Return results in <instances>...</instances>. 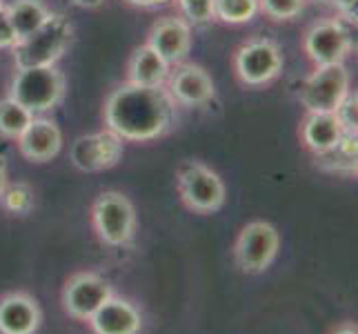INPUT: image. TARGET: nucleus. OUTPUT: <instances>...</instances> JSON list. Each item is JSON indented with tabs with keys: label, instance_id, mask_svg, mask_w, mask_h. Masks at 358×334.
I'll use <instances>...</instances> for the list:
<instances>
[{
	"label": "nucleus",
	"instance_id": "11",
	"mask_svg": "<svg viewBox=\"0 0 358 334\" xmlns=\"http://www.w3.org/2000/svg\"><path fill=\"white\" fill-rule=\"evenodd\" d=\"M122 156V139L112 130L85 134L73 141L69 158L80 172H103L114 167Z\"/></svg>",
	"mask_w": 358,
	"mask_h": 334
},
{
	"label": "nucleus",
	"instance_id": "21",
	"mask_svg": "<svg viewBox=\"0 0 358 334\" xmlns=\"http://www.w3.org/2000/svg\"><path fill=\"white\" fill-rule=\"evenodd\" d=\"M36 205L34 188L24 181L7 183L0 192V207L11 216H27Z\"/></svg>",
	"mask_w": 358,
	"mask_h": 334
},
{
	"label": "nucleus",
	"instance_id": "30",
	"mask_svg": "<svg viewBox=\"0 0 358 334\" xmlns=\"http://www.w3.org/2000/svg\"><path fill=\"white\" fill-rule=\"evenodd\" d=\"M76 7H83V9H98L103 5V0H71Z\"/></svg>",
	"mask_w": 358,
	"mask_h": 334
},
{
	"label": "nucleus",
	"instance_id": "3",
	"mask_svg": "<svg viewBox=\"0 0 358 334\" xmlns=\"http://www.w3.org/2000/svg\"><path fill=\"white\" fill-rule=\"evenodd\" d=\"M65 96V76L56 65L18 69L11 81L9 98H14L34 116L54 109Z\"/></svg>",
	"mask_w": 358,
	"mask_h": 334
},
{
	"label": "nucleus",
	"instance_id": "31",
	"mask_svg": "<svg viewBox=\"0 0 358 334\" xmlns=\"http://www.w3.org/2000/svg\"><path fill=\"white\" fill-rule=\"evenodd\" d=\"M331 334H358V330H356L354 323H343V326H338Z\"/></svg>",
	"mask_w": 358,
	"mask_h": 334
},
{
	"label": "nucleus",
	"instance_id": "17",
	"mask_svg": "<svg viewBox=\"0 0 358 334\" xmlns=\"http://www.w3.org/2000/svg\"><path fill=\"white\" fill-rule=\"evenodd\" d=\"M127 78L131 85H141V88H163L169 78V65L150 45H143L129 58Z\"/></svg>",
	"mask_w": 358,
	"mask_h": 334
},
{
	"label": "nucleus",
	"instance_id": "19",
	"mask_svg": "<svg viewBox=\"0 0 358 334\" xmlns=\"http://www.w3.org/2000/svg\"><path fill=\"white\" fill-rule=\"evenodd\" d=\"M5 11L18 41L31 36L36 29L43 27L49 16H52V11L47 9L43 0H14L9 7H5Z\"/></svg>",
	"mask_w": 358,
	"mask_h": 334
},
{
	"label": "nucleus",
	"instance_id": "12",
	"mask_svg": "<svg viewBox=\"0 0 358 334\" xmlns=\"http://www.w3.org/2000/svg\"><path fill=\"white\" fill-rule=\"evenodd\" d=\"M43 323L41 305L29 292H7L0 296V334H36Z\"/></svg>",
	"mask_w": 358,
	"mask_h": 334
},
{
	"label": "nucleus",
	"instance_id": "24",
	"mask_svg": "<svg viewBox=\"0 0 358 334\" xmlns=\"http://www.w3.org/2000/svg\"><path fill=\"white\" fill-rule=\"evenodd\" d=\"M182 18L194 27H201L214 20V0H176Z\"/></svg>",
	"mask_w": 358,
	"mask_h": 334
},
{
	"label": "nucleus",
	"instance_id": "15",
	"mask_svg": "<svg viewBox=\"0 0 358 334\" xmlns=\"http://www.w3.org/2000/svg\"><path fill=\"white\" fill-rule=\"evenodd\" d=\"M18 150L20 154L31 160V163H47L54 156H58L63 147V132L54 120L34 116L20 136H18Z\"/></svg>",
	"mask_w": 358,
	"mask_h": 334
},
{
	"label": "nucleus",
	"instance_id": "34",
	"mask_svg": "<svg viewBox=\"0 0 358 334\" xmlns=\"http://www.w3.org/2000/svg\"><path fill=\"white\" fill-rule=\"evenodd\" d=\"M320 3H329V0H320Z\"/></svg>",
	"mask_w": 358,
	"mask_h": 334
},
{
	"label": "nucleus",
	"instance_id": "33",
	"mask_svg": "<svg viewBox=\"0 0 358 334\" xmlns=\"http://www.w3.org/2000/svg\"><path fill=\"white\" fill-rule=\"evenodd\" d=\"M3 7H5V5H3V0H0V9H3Z\"/></svg>",
	"mask_w": 358,
	"mask_h": 334
},
{
	"label": "nucleus",
	"instance_id": "26",
	"mask_svg": "<svg viewBox=\"0 0 358 334\" xmlns=\"http://www.w3.org/2000/svg\"><path fill=\"white\" fill-rule=\"evenodd\" d=\"M336 120L341 123V127L350 134H356V125H358V96L356 94H348L341 101V105L334 111Z\"/></svg>",
	"mask_w": 358,
	"mask_h": 334
},
{
	"label": "nucleus",
	"instance_id": "32",
	"mask_svg": "<svg viewBox=\"0 0 358 334\" xmlns=\"http://www.w3.org/2000/svg\"><path fill=\"white\" fill-rule=\"evenodd\" d=\"M9 181H7V167H5V160L0 158V192H3V188L7 185Z\"/></svg>",
	"mask_w": 358,
	"mask_h": 334
},
{
	"label": "nucleus",
	"instance_id": "20",
	"mask_svg": "<svg viewBox=\"0 0 358 334\" xmlns=\"http://www.w3.org/2000/svg\"><path fill=\"white\" fill-rule=\"evenodd\" d=\"M356 160H358V139L356 134L345 132L336 147L316 154V165L331 174H354L356 176Z\"/></svg>",
	"mask_w": 358,
	"mask_h": 334
},
{
	"label": "nucleus",
	"instance_id": "13",
	"mask_svg": "<svg viewBox=\"0 0 358 334\" xmlns=\"http://www.w3.org/2000/svg\"><path fill=\"white\" fill-rule=\"evenodd\" d=\"M147 45H150L167 65H176L192 49V25L185 18H176V16L160 18L150 29Z\"/></svg>",
	"mask_w": 358,
	"mask_h": 334
},
{
	"label": "nucleus",
	"instance_id": "5",
	"mask_svg": "<svg viewBox=\"0 0 358 334\" xmlns=\"http://www.w3.org/2000/svg\"><path fill=\"white\" fill-rule=\"evenodd\" d=\"M178 194L180 201L196 214H214L225 205V183L212 167L199 160H187L178 169Z\"/></svg>",
	"mask_w": 358,
	"mask_h": 334
},
{
	"label": "nucleus",
	"instance_id": "27",
	"mask_svg": "<svg viewBox=\"0 0 358 334\" xmlns=\"http://www.w3.org/2000/svg\"><path fill=\"white\" fill-rule=\"evenodd\" d=\"M16 43H18L16 32H14V27H11V22L7 18V11L3 7L0 9V49H11Z\"/></svg>",
	"mask_w": 358,
	"mask_h": 334
},
{
	"label": "nucleus",
	"instance_id": "14",
	"mask_svg": "<svg viewBox=\"0 0 358 334\" xmlns=\"http://www.w3.org/2000/svg\"><path fill=\"white\" fill-rule=\"evenodd\" d=\"M94 334H141L143 312L125 296H109L87 321Z\"/></svg>",
	"mask_w": 358,
	"mask_h": 334
},
{
	"label": "nucleus",
	"instance_id": "2",
	"mask_svg": "<svg viewBox=\"0 0 358 334\" xmlns=\"http://www.w3.org/2000/svg\"><path fill=\"white\" fill-rule=\"evenodd\" d=\"M71 22L63 14H52L43 27L36 29L27 39L18 41L14 47V63L16 69L27 67H49L56 65L60 56L71 43Z\"/></svg>",
	"mask_w": 358,
	"mask_h": 334
},
{
	"label": "nucleus",
	"instance_id": "18",
	"mask_svg": "<svg viewBox=\"0 0 358 334\" xmlns=\"http://www.w3.org/2000/svg\"><path fill=\"white\" fill-rule=\"evenodd\" d=\"M345 130L341 127V123L336 120L334 114H310L303 123V143L314 156L323 154L331 147H336L338 141L343 139Z\"/></svg>",
	"mask_w": 358,
	"mask_h": 334
},
{
	"label": "nucleus",
	"instance_id": "9",
	"mask_svg": "<svg viewBox=\"0 0 358 334\" xmlns=\"http://www.w3.org/2000/svg\"><path fill=\"white\" fill-rule=\"evenodd\" d=\"M109 296H114V288L105 277L98 272H76L63 288V307L71 319L90 321Z\"/></svg>",
	"mask_w": 358,
	"mask_h": 334
},
{
	"label": "nucleus",
	"instance_id": "1",
	"mask_svg": "<svg viewBox=\"0 0 358 334\" xmlns=\"http://www.w3.org/2000/svg\"><path fill=\"white\" fill-rule=\"evenodd\" d=\"M176 103L163 88L122 85L105 103V125L122 141H152L163 136L174 120Z\"/></svg>",
	"mask_w": 358,
	"mask_h": 334
},
{
	"label": "nucleus",
	"instance_id": "29",
	"mask_svg": "<svg viewBox=\"0 0 358 334\" xmlns=\"http://www.w3.org/2000/svg\"><path fill=\"white\" fill-rule=\"evenodd\" d=\"M129 5H134V7H160V5H165V3H169V0H127Z\"/></svg>",
	"mask_w": 358,
	"mask_h": 334
},
{
	"label": "nucleus",
	"instance_id": "28",
	"mask_svg": "<svg viewBox=\"0 0 358 334\" xmlns=\"http://www.w3.org/2000/svg\"><path fill=\"white\" fill-rule=\"evenodd\" d=\"M329 3L336 7L341 18H345V20H350V22L356 25V16H358L356 7H358V0H329Z\"/></svg>",
	"mask_w": 358,
	"mask_h": 334
},
{
	"label": "nucleus",
	"instance_id": "23",
	"mask_svg": "<svg viewBox=\"0 0 358 334\" xmlns=\"http://www.w3.org/2000/svg\"><path fill=\"white\" fill-rule=\"evenodd\" d=\"M258 11H261L258 0H214V18L229 25L250 22Z\"/></svg>",
	"mask_w": 358,
	"mask_h": 334
},
{
	"label": "nucleus",
	"instance_id": "16",
	"mask_svg": "<svg viewBox=\"0 0 358 334\" xmlns=\"http://www.w3.org/2000/svg\"><path fill=\"white\" fill-rule=\"evenodd\" d=\"M167 81L169 96L185 107H203L214 98V81L199 65H182Z\"/></svg>",
	"mask_w": 358,
	"mask_h": 334
},
{
	"label": "nucleus",
	"instance_id": "6",
	"mask_svg": "<svg viewBox=\"0 0 358 334\" xmlns=\"http://www.w3.org/2000/svg\"><path fill=\"white\" fill-rule=\"evenodd\" d=\"M278 247V230L267 221H252L238 232L234 243V261L245 274H261L276 258Z\"/></svg>",
	"mask_w": 358,
	"mask_h": 334
},
{
	"label": "nucleus",
	"instance_id": "8",
	"mask_svg": "<svg viewBox=\"0 0 358 334\" xmlns=\"http://www.w3.org/2000/svg\"><path fill=\"white\" fill-rule=\"evenodd\" d=\"M234 69L241 83L250 88H263V85L278 78L282 69L280 47L269 39H252L238 47L234 56Z\"/></svg>",
	"mask_w": 358,
	"mask_h": 334
},
{
	"label": "nucleus",
	"instance_id": "4",
	"mask_svg": "<svg viewBox=\"0 0 358 334\" xmlns=\"http://www.w3.org/2000/svg\"><path fill=\"white\" fill-rule=\"evenodd\" d=\"M92 225L105 245L125 247L136 234V209L122 192H103L92 203Z\"/></svg>",
	"mask_w": 358,
	"mask_h": 334
},
{
	"label": "nucleus",
	"instance_id": "22",
	"mask_svg": "<svg viewBox=\"0 0 358 334\" xmlns=\"http://www.w3.org/2000/svg\"><path fill=\"white\" fill-rule=\"evenodd\" d=\"M31 118H34L31 111H27L20 103H16L14 98L7 96L0 101V136H3V139L16 141L18 136L27 130Z\"/></svg>",
	"mask_w": 358,
	"mask_h": 334
},
{
	"label": "nucleus",
	"instance_id": "10",
	"mask_svg": "<svg viewBox=\"0 0 358 334\" xmlns=\"http://www.w3.org/2000/svg\"><path fill=\"white\" fill-rule=\"evenodd\" d=\"M352 52V34L338 18H327L312 25L305 34V54L316 67L338 65Z\"/></svg>",
	"mask_w": 358,
	"mask_h": 334
},
{
	"label": "nucleus",
	"instance_id": "7",
	"mask_svg": "<svg viewBox=\"0 0 358 334\" xmlns=\"http://www.w3.org/2000/svg\"><path fill=\"white\" fill-rule=\"evenodd\" d=\"M350 94V74L343 63L316 67L301 88V103L310 114H334Z\"/></svg>",
	"mask_w": 358,
	"mask_h": 334
},
{
	"label": "nucleus",
	"instance_id": "25",
	"mask_svg": "<svg viewBox=\"0 0 358 334\" xmlns=\"http://www.w3.org/2000/svg\"><path fill=\"white\" fill-rule=\"evenodd\" d=\"M261 11L271 20H294L305 7V0H258Z\"/></svg>",
	"mask_w": 358,
	"mask_h": 334
}]
</instances>
